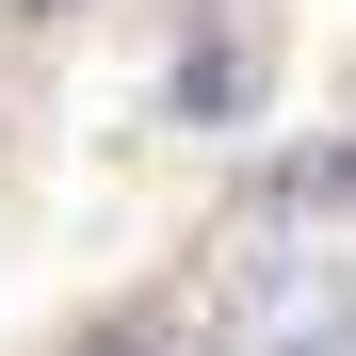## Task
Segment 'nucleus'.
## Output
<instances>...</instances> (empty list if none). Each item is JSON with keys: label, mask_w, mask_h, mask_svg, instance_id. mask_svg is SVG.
<instances>
[{"label": "nucleus", "mask_w": 356, "mask_h": 356, "mask_svg": "<svg viewBox=\"0 0 356 356\" xmlns=\"http://www.w3.org/2000/svg\"><path fill=\"white\" fill-rule=\"evenodd\" d=\"M227 308H243V324H227L243 356H356V291H340V275H291V259H259Z\"/></svg>", "instance_id": "nucleus-1"}, {"label": "nucleus", "mask_w": 356, "mask_h": 356, "mask_svg": "<svg viewBox=\"0 0 356 356\" xmlns=\"http://www.w3.org/2000/svg\"><path fill=\"white\" fill-rule=\"evenodd\" d=\"M275 195H291V211H340V195H356V146H340V162H291Z\"/></svg>", "instance_id": "nucleus-3"}, {"label": "nucleus", "mask_w": 356, "mask_h": 356, "mask_svg": "<svg viewBox=\"0 0 356 356\" xmlns=\"http://www.w3.org/2000/svg\"><path fill=\"white\" fill-rule=\"evenodd\" d=\"M81 356H146V340H81Z\"/></svg>", "instance_id": "nucleus-4"}, {"label": "nucleus", "mask_w": 356, "mask_h": 356, "mask_svg": "<svg viewBox=\"0 0 356 356\" xmlns=\"http://www.w3.org/2000/svg\"><path fill=\"white\" fill-rule=\"evenodd\" d=\"M178 113H243V49H178Z\"/></svg>", "instance_id": "nucleus-2"}]
</instances>
